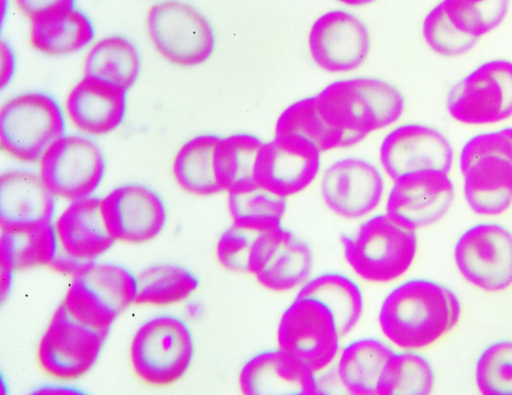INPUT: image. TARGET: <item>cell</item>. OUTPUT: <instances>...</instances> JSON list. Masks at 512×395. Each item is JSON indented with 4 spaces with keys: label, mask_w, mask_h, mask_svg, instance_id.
I'll list each match as a JSON object with an SVG mask.
<instances>
[{
    "label": "cell",
    "mask_w": 512,
    "mask_h": 395,
    "mask_svg": "<svg viewBox=\"0 0 512 395\" xmlns=\"http://www.w3.org/2000/svg\"><path fill=\"white\" fill-rule=\"evenodd\" d=\"M220 138L216 134H199L178 149L172 174L182 190L201 197L223 192L214 169V152Z\"/></svg>",
    "instance_id": "cell-30"
},
{
    "label": "cell",
    "mask_w": 512,
    "mask_h": 395,
    "mask_svg": "<svg viewBox=\"0 0 512 395\" xmlns=\"http://www.w3.org/2000/svg\"><path fill=\"white\" fill-rule=\"evenodd\" d=\"M258 234L231 224L217 240L218 263L230 272L249 274L250 256Z\"/></svg>",
    "instance_id": "cell-38"
},
{
    "label": "cell",
    "mask_w": 512,
    "mask_h": 395,
    "mask_svg": "<svg viewBox=\"0 0 512 395\" xmlns=\"http://www.w3.org/2000/svg\"><path fill=\"white\" fill-rule=\"evenodd\" d=\"M288 199L255 181L227 191V207L232 224L256 233L283 226Z\"/></svg>",
    "instance_id": "cell-31"
},
{
    "label": "cell",
    "mask_w": 512,
    "mask_h": 395,
    "mask_svg": "<svg viewBox=\"0 0 512 395\" xmlns=\"http://www.w3.org/2000/svg\"><path fill=\"white\" fill-rule=\"evenodd\" d=\"M343 338L335 317L321 301L295 296L282 312L276 330L277 346L319 374L337 360Z\"/></svg>",
    "instance_id": "cell-9"
},
{
    "label": "cell",
    "mask_w": 512,
    "mask_h": 395,
    "mask_svg": "<svg viewBox=\"0 0 512 395\" xmlns=\"http://www.w3.org/2000/svg\"><path fill=\"white\" fill-rule=\"evenodd\" d=\"M308 48L314 62L330 73L358 69L371 49L368 27L354 13L329 10L316 18L308 34Z\"/></svg>",
    "instance_id": "cell-20"
},
{
    "label": "cell",
    "mask_w": 512,
    "mask_h": 395,
    "mask_svg": "<svg viewBox=\"0 0 512 395\" xmlns=\"http://www.w3.org/2000/svg\"><path fill=\"white\" fill-rule=\"evenodd\" d=\"M127 109V91L109 82L84 76L68 93L65 112L81 133L101 136L123 122Z\"/></svg>",
    "instance_id": "cell-22"
},
{
    "label": "cell",
    "mask_w": 512,
    "mask_h": 395,
    "mask_svg": "<svg viewBox=\"0 0 512 395\" xmlns=\"http://www.w3.org/2000/svg\"><path fill=\"white\" fill-rule=\"evenodd\" d=\"M326 305L335 317L343 337L360 323L365 310L364 294L358 283L345 273L326 271L313 275L296 293Z\"/></svg>",
    "instance_id": "cell-27"
},
{
    "label": "cell",
    "mask_w": 512,
    "mask_h": 395,
    "mask_svg": "<svg viewBox=\"0 0 512 395\" xmlns=\"http://www.w3.org/2000/svg\"><path fill=\"white\" fill-rule=\"evenodd\" d=\"M142 68L140 52L123 35L106 36L94 43L84 59V76L97 78L128 91L136 83Z\"/></svg>",
    "instance_id": "cell-28"
},
{
    "label": "cell",
    "mask_w": 512,
    "mask_h": 395,
    "mask_svg": "<svg viewBox=\"0 0 512 395\" xmlns=\"http://www.w3.org/2000/svg\"><path fill=\"white\" fill-rule=\"evenodd\" d=\"M0 53H1L0 54L1 55V63H0L1 88L4 89L11 82V80L15 74V67H16L15 52L13 50V47L10 45V43L4 37L1 38Z\"/></svg>",
    "instance_id": "cell-39"
},
{
    "label": "cell",
    "mask_w": 512,
    "mask_h": 395,
    "mask_svg": "<svg viewBox=\"0 0 512 395\" xmlns=\"http://www.w3.org/2000/svg\"><path fill=\"white\" fill-rule=\"evenodd\" d=\"M326 125L346 147L397 122L405 110L402 92L377 77L358 76L331 82L315 95Z\"/></svg>",
    "instance_id": "cell-2"
},
{
    "label": "cell",
    "mask_w": 512,
    "mask_h": 395,
    "mask_svg": "<svg viewBox=\"0 0 512 395\" xmlns=\"http://www.w3.org/2000/svg\"><path fill=\"white\" fill-rule=\"evenodd\" d=\"M475 382L485 395H512V339L497 340L480 353Z\"/></svg>",
    "instance_id": "cell-37"
},
{
    "label": "cell",
    "mask_w": 512,
    "mask_h": 395,
    "mask_svg": "<svg viewBox=\"0 0 512 395\" xmlns=\"http://www.w3.org/2000/svg\"><path fill=\"white\" fill-rule=\"evenodd\" d=\"M312 246L284 225L258 234L250 256L249 274L263 288L277 293L298 291L312 276Z\"/></svg>",
    "instance_id": "cell-13"
},
{
    "label": "cell",
    "mask_w": 512,
    "mask_h": 395,
    "mask_svg": "<svg viewBox=\"0 0 512 395\" xmlns=\"http://www.w3.org/2000/svg\"><path fill=\"white\" fill-rule=\"evenodd\" d=\"M341 244L344 259L356 276L369 283L389 284L412 267L418 235L383 212L362 219L352 233L342 235Z\"/></svg>",
    "instance_id": "cell-3"
},
{
    "label": "cell",
    "mask_w": 512,
    "mask_h": 395,
    "mask_svg": "<svg viewBox=\"0 0 512 395\" xmlns=\"http://www.w3.org/2000/svg\"><path fill=\"white\" fill-rule=\"evenodd\" d=\"M383 172L371 161L346 156L330 163L324 170L320 193L326 207L348 220L372 215L385 194Z\"/></svg>",
    "instance_id": "cell-14"
},
{
    "label": "cell",
    "mask_w": 512,
    "mask_h": 395,
    "mask_svg": "<svg viewBox=\"0 0 512 395\" xmlns=\"http://www.w3.org/2000/svg\"><path fill=\"white\" fill-rule=\"evenodd\" d=\"M440 4L453 31L472 49L504 22L510 8L506 0H444Z\"/></svg>",
    "instance_id": "cell-33"
},
{
    "label": "cell",
    "mask_w": 512,
    "mask_h": 395,
    "mask_svg": "<svg viewBox=\"0 0 512 395\" xmlns=\"http://www.w3.org/2000/svg\"><path fill=\"white\" fill-rule=\"evenodd\" d=\"M194 339L187 323L172 314H160L144 321L129 346L134 375L144 384L163 388L179 380L194 358Z\"/></svg>",
    "instance_id": "cell-4"
},
{
    "label": "cell",
    "mask_w": 512,
    "mask_h": 395,
    "mask_svg": "<svg viewBox=\"0 0 512 395\" xmlns=\"http://www.w3.org/2000/svg\"><path fill=\"white\" fill-rule=\"evenodd\" d=\"M396 349L384 338L361 337L341 348L336 360V375L346 392L353 395H378L386 366Z\"/></svg>",
    "instance_id": "cell-26"
},
{
    "label": "cell",
    "mask_w": 512,
    "mask_h": 395,
    "mask_svg": "<svg viewBox=\"0 0 512 395\" xmlns=\"http://www.w3.org/2000/svg\"><path fill=\"white\" fill-rule=\"evenodd\" d=\"M453 258L464 280L479 290L498 293L512 286V232L500 223L467 228L455 243Z\"/></svg>",
    "instance_id": "cell-11"
},
{
    "label": "cell",
    "mask_w": 512,
    "mask_h": 395,
    "mask_svg": "<svg viewBox=\"0 0 512 395\" xmlns=\"http://www.w3.org/2000/svg\"><path fill=\"white\" fill-rule=\"evenodd\" d=\"M263 142L250 133H234L220 138L214 152V169L223 191L255 181V162Z\"/></svg>",
    "instance_id": "cell-34"
},
{
    "label": "cell",
    "mask_w": 512,
    "mask_h": 395,
    "mask_svg": "<svg viewBox=\"0 0 512 395\" xmlns=\"http://www.w3.org/2000/svg\"><path fill=\"white\" fill-rule=\"evenodd\" d=\"M434 385L432 364L420 351L396 349L382 376L378 395H427Z\"/></svg>",
    "instance_id": "cell-35"
},
{
    "label": "cell",
    "mask_w": 512,
    "mask_h": 395,
    "mask_svg": "<svg viewBox=\"0 0 512 395\" xmlns=\"http://www.w3.org/2000/svg\"><path fill=\"white\" fill-rule=\"evenodd\" d=\"M101 202L94 195L71 201L57 216L53 225L62 253L92 262L116 243L105 226Z\"/></svg>",
    "instance_id": "cell-24"
},
{
    "label": "cell",
    "mask_w": 512,
    "mask_h": 395,
    "mask_svg": "<svg viewBox=\"0 0 512 395\" xmlns=\"http://www.w3.org/2000/svg\"><path fill=\"white\" fill-rule=\"evenodd\" d=\"M106 170L101 147L89 136L64 134L39 161V175L56 198L75 201L93 196Z\"/></svg>",
    "instance_id": "cell-12"
},
{
    "label": "cell",
    "mask_w": 512,
    "mask_h": 395,
    "mask_svg": "<svg viewBox=\"0 0 512 395\" xmlns=\"http://www.w3.org/2000/svg\"><path fill=\"white\" fill-rule=\"evenodd\" d=\"M462 304L454 290L428 278L395 285L383 298L378 325L397 350L422 351L445 338L459 323Z\"/></svg>",
    "instance_id": "cell-1"
},
{
    "label": "cell",
    "mask_w": 512,
    "mask_h": 395,
    "mask_svg": "<svg viewBox=\"0 0 512 395\" xmlns=\"http://www.w3.org/2000/svg\"><path fill=\"white\" fill-rule=\"evenodd\" d=\"M322 151L297 135H276L263 142L255 162L254 180L272 193L290 198L306 190L321 169Z\"/></svg>",
    "instance_id": "cell-15"
},
{
    "label": "cell",
    "mask_w": 512,
    "mask_h": 395,
    "mask_svg": "<svg viewBox=\"0 0 512 395\" xmlns=\"http://www.w3.org/2000/svg\"><path fill=\"white\" fill-rule=\"evenodd\" d=\"M56 199L39 173L6 170L0 177V229L53 223Z\"/></svg>",
    "instance_id": "cell-23"
},
{
    "label": "cell",
    "mask_w": 512,
    "mask_h": 395,
    "mask_svg": "<svg viewBox=\"0 0 512 395\" xmlns=\"http://www.w3.org/2000/svg\"><path fill=\"white\" fill-rule=\"evenodd\" d=\"M64 134L63 110L46 92H24L9 98L1 106V149L17 161L39 162Z\"/></svg>",
    "instance_id": "cell-5"
},
{
    "label": "cell",
    "mask_w": 512,
    "mask_h": 395,
    "mask_svg": "<svg viewBox=\"0 0 512 395\" xmlns=\"http://www.w3.org/2000/svg\"><path fill=\"white\" fill-rule=\"evenodd\" d=\"M58 250L53 223L1 229V268L17 272L49 266Z\"/></svg>",
    "instance_id": "cell-29"
},
{
    "label": "cell",
    "mask_w": 512,
    "mask_h": 395,
    "mask_svg": "<svg viewBox=\"0 0 512 395\" xmlns=\"http://www.w3.org/2000/svg\"><path fill=\"white\" fill-rule=\"evenodd\" d=\"M199 287L198 277L173 262L151 264L136 274L134 304L169 306L187 300Z\"/></svg>",
    "instance_id": "cell-32"
},
{
    "label": "cell",
    "mask_w": 512,
    "mask_h": 395,
    "mask_svg": "<svg viewBox=\"0 0 512 395\" xmlns=\"http://www.w3.org/2000/svg\"><path fill=\"white\" fill-rule=\"evenodd\" d=\"M107 335L73 318L61 303L38 342L37 364L54 380L75 381L94 367Z\"/></svg>",
    "instance_id": "cell-10"
},
{
    "label": "cell",
    "mask_w": 512,
    "mask_h": 395,
    "mask_svg": "<svg viewBox=\"0 0 512 395\" xmlns=\"http://www.w3.org/2000/svg\"><path fill=\"white\" fill-rule=\"evenodd\" d=\"M508 128H509V132H510L511 137H512V126H508Z\"/></svg>",
    "instance_id": "cell-42"
},
{
    "label": "cell",
    "mask_w": 512,
    "mask_h": 395,
    "mask_svg": "<svg viewBox=\"0 0 512 395\" xmlns=\"http://www.w3.org/2000/svg\"><path fill=\"white\" fill-rule=\"evenodd\" d=\"M449 174L435 169L419 170L393 180L385 212L414 231L437 223L448 213L455 198Z\"/></svg>",
    "instance_id": "cell-16"
},
{
    "label": "cell",
    "mask_w": 512,
    "mask_h": 395,
    "mask_svg": "<svg viewBox=\"0 0 512 395\" xmlns=\"http://www.w3.org/2000/svg\"><path fill=\"white\" fill-rule=\"evenodd\" d=\"M446 109L465 125H493L511 118L512 61L489 59L473 68L448 90Z\"/></svg>",
    "instance_id": "cell-8"
},
{
    "label": "cell",
    "mask_w": 512,
    "mask_h": 395,
    "mask_svg": "<svg viewBox=\"0 0 512 395\" xmlns=\"http://www.w3.org/2000/svg\"><path fill=\"white\" fill-rule=\"evenodd\" d=\"M146 29L157 52L178 66H198L215 49L216 35L211 22L187 2L154 3L147 12Z\"/></svg>",
    "instance_id": "cell-7"
},
{
    "label": "cell",
    "mask_w": 512,
    "mask_h": 395,
    "mask_svg": "<svg viewBox=\"0 0 512 395\" xmlns=\"http://www.w3.org/2000/svg\"><path fill=\"white\" fill-rule=\"evenodd\" d=\"M33 394H85L81 389L64 384H48L35 389Z\"/></svg>",
    "instance_id": "cell-41"
},
{
    "label": "cell",
    "mask_w": 512,
    "mask_h": 395,
    "mask_svg": "<svg viewBox=\"0 0 512 395\" xmlns=\"http://www.w3.org/2000/svg\"><path fill=\"white\" fill-rule=\"evenodd\" d=\"M379 161L392 181L419 170L435 169L450 173L455 149L440 129L411 122L388 132L379 148Z\"/></svg>",
    "instance_id": "cell-17"
},
{
    "label": "cell",
    "mask_w": 512,
    "mask_h": 395,
    "mask_svg": "<svg viewBox=\"0 0 512 395\" xmlns=\"http://www.w3.org/2000/svg\"><path fill=\"white\" fill-rule=\"evenodd\" d=\"M463 195L469 208L481 216H498L512 205V162L484 155L461 171Z\"/></svg>",
    "instance_id": "cell-25"
},
{
    "label": "cell",
    "mask_w": 512,
    "mask_h": 395,
    "mask_svg": "<svg viewBox=\"0 0 512 395\" xmlns=\"http://www.w3.org/2000/svg\"><path fill=\"white\" fill-rule=\"evenodd\" d=\"M90 263L91 262L77 260L61 252V254L58 253L56 255L48 267L61 274L71 275L74 278L80 274Z\"/></svg>",
    "instance_id": "cell-40"
},
{
    "label": "cell",
    "mask_w": 512,
    "mask_h": 395,
    "mask_svg": "<svg viewBox=\"0 0 512 395\" xmlns=\"http://www.w3.org/2000/svg\"><path fill=\"white\" fill-rule=\"evenodd\" d=\"M105 226L116 242L143 244L155 239L167 222L161 196L151 187L137 182L121 184L101 202Z\"/></svg>",
    "instance_id": "cell-19"
},
{
    "label": "cell",
    "mask_w": 512,
    "mask_h": 395,
    "mask_svg": "<svg viewBox=\"0 0 512 395\" xmlns=\"http://www.w3.org/2000/svg\"><path fill=\"white\" fill-rule=\"evenodd\" d=\"M135 294L136 275L126 266L93 261L73 278L62 304L79 322L108 334Z\"/></svg>",
    "instance_id": "cell-6"
},
{
    "label": "cell",
    "mask_w": 512,
    "mask_h": 395,
    "mask_svg": "<svg viewBox=\"0 0 512 395\" xmlns=\"http://www.w3.org/2000/svg\"><path fill=\"white\" fill-rule=\"evenodd\" d=\"M276 135H297L323 151L344 148L343 139L331 130L317 109L315 95L299 99L286 107L275 124Z\"/></svg>",
    "instance_id": "cell-36"
},
{
    "label": "cell",
    "mask_w": 512,
    "mask_h": 395,
    "mask_svg": "<svg viewBox=\"0 0 512 395\" xmlns=\"http://www.w3.org/2000/svg\"><path fill=\"white\" fill-rule=\"evenodd\" d=\"M21 12L30 19L29 42L48 56L78 52L94 39L91 19L71 0H19Z\"/></svg>",
    "instance_id": "cell-18"
},
{
    "label": "cell",
    "mask_w": 512,
    "mask_h": 395,
    "mask_svg": "<svg viewBox=\"0 0 512 395\" xmlns=\"http://www.w3.org/2000/svg\"><path fill=\"white\" fill-rule=\"evenodd\" d=\"M238 386L245 395L323 394L317 373L279 346L248 358L239 371Z\"/></svg>",
    "instance_id": "cell-21"
}]
</instances>
